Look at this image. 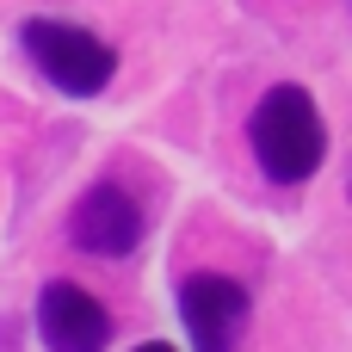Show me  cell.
Segmentation results:
<instances>
[{
    "instance_id": "cell-4",
    "label": "cell",
    "mask_w": 352,
    "mask_h": 352,
    "mask_svg": "<svg viewBox=\"0 0 352 352\" xmlns=\"http://www.w3.org/2000/svg\"><path fill=\"white\" fill-rule=\"evenodd\" d=\"M142 229H148L142 204H136L124 186H111V179L87 186L80 204H74V217H68L74 248L93 254V260H124V254H136V248H142Z\"/></svg>"
},
{
    "instance_id": "cell-2",
    "label": "cell",
    "mask_w": 352,
    "mask_h": 352,
    "mask_svg": "<svg viewBox=\"0 0 352 352\" xmlns=\"http://www.w3.org/2000/svg\"><path fill=\"white\" fill-rule=\"evenodd\" d=\"M19 43L31 56V68L56 93H68V99H93L118 74V50L105 37H93L87 25H68V19H25L19 25Z\"/></svg>"
},
{
    "instance_id": "cell-6",
    "label": "cell",
    "mask_w": 352,
    "mask_h": 352,
    "mask_svg": "<svg viewBox=\"0 0 352 352\" xmlns=\"http://www.w3.org/2000/svg\"><path fill=\"white\" fill-rule=\"evenodd\" d=\"M130 352H173L167 340H142V346H130Z\"/></svg>"
},
{
    "instance_id": "cell-5",
    "label": "cell",
    "mask_w": 352,
    "mask_h": 352,
    "mask_svg": "<svg viewBox=\"0 0 352 352\" xmlns=\"http://www.w3.org/2000/svg\"><path fill=\"white\" fill-rule=\"evenodd\" d=\"M37 334H43L50 352H105L111 316H105V303H99L87 285L56 278V285H43V297H37Z\"/></svg>"
},
{
    "instance_id": "cell-3",
    "label": "cell",
    "mask_w": 352,
    "mask_h": 352,
    "mask_svg": "<svg viewBox=\"0 0 352 352\" xmlns=\"http://www.w3.org/2000/svg\"><path fill=\"white\" fill-rule=\"evenodd\" d=\"M248 316H254V297L241 278H229V272L179 278V322H186L198 352H235L248 334Z\"/></svg>"
},
{
    "instance_id": "cell-1",
    "label": "cell",
    "mask_w": 352,
    "mask_h": 352,
    "mask_svg": "<svg viewBox=\"0 0 352 352\" xmlns=\"http://www.w3.org/2000/svg\"><path fill=\"white\" fill-rule=\"evenodd\" d=\"M248 142H254V161L266 167V179H278V186H303V179L328 161V124H322L316 99H309L297 80L272 87V93L254 105Z\"/></svg>"
}]
</instances>
